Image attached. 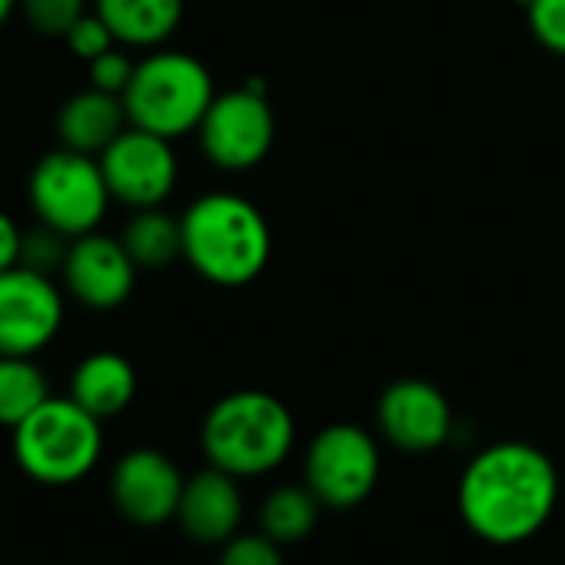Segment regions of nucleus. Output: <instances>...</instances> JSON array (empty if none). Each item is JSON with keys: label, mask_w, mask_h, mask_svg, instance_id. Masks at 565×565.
<instances>
[{"label": "nucleus", "mask_w": 565, "mask_h": 565, "mask_svg": "<svg viewBox=\"0 0 565 565\" xmlns=\"http://www.w3.org/2000/svg\"><path fill=\"white\" fill-rule=\"evenodd\" d=\"M21 4V0H0V28H4L14 14V8Z\"/></svg>", "instance_id": "cd10ccee"}, {"label": "nucleus", "mask_w": 565, "mask_h": 565, "mask_svg": "<svg viewBox=\"0 0 565 565\" xmlns=\"http://www.w3.org/2000/svg\"><path fill=\"white\" fill-rule=\"evenodd\" d=\"M28 193L38 220L71 239L94 233L114 200L100 160L71 147H57L38 160Z\"/></svg>", "instance_id": "423d86ee"}, {"label": "nucleus", "mask_w": 565, "mask_h": 565, "mask_svg": "<svg viewBox=\"0 0 565 565\" xmlns=\"http://www.w3.org/2000/svg\"><path fill=\"white\" fill-rule=\"evenodd\" d=\"M137 396V373L120 353L100 350L77 363L71 376V399H77L97 419L120 416Z\"/></svg>", "instance_id": "dca6fc26"}, {"label": "nucleus", "mask_w": 565, "mask_h": 565, "mask_svg": "<svg viewBox=\"0 0 565 565\" xmlns=\"http://www.w3.org/2000/svg\"><path fill=\"white\" fill-rule=\"evenodd\" d=\"M183 256L216 287H246L256 279L273 253L266 216L243 196L206 193L180 216Z\"/></svg>", "instance_id": "f03ea898"}, {"label": "nucleus", "mask_w": 565, "mask_h": 565, "mask_svg": "<svg viewBox=\"0 0 565 565\" xmlns=\"http://www.w3.org/2000/svg\"><path fill=\"white\" fill-rule=\"evenodd\" d=\"M273 137L276 120L259 87H239L213 97L200 124V147L220 170L256 167L269 153Z\"/></svg>", "instance_id": "6e6552de"}, {"label": "nucleus", "mask_w": 565, "mask_h": 565, "mask_svg": "<svg viewBox=\"0 0 565 565\" xmlns=\"http://www.w3.org/2000/svg\"><path fill=\"white\" fill-rule=\"evenodd\" d=\"M380 482L376 439L350 423L327 426L307 449V486L323 505H360Z\"/></svg>", "instance_id": "0eeeda50"}, {"label": "nucleus", "mask_w": 565, "mask_h": 565, "mask_svg": "<svg viewBox=\"0 0 565 565\" xmlns=\"http://www.w3.org/2000/svg\"><path fill=\"white\" fill-rule=\"evenodd\" d=\"M220 565H282L276 539L263 535H233L220 552Z\"/></svg>", "instance_id": "393cba45"}, {"label": "nucleus", "mask_w": 565, "mask_h": 565, "mask_svg": "<svg viewBox=\"0 0 565 565\" xmlns=\"http://www.w3.org/2000/svg\"><path fill=\"white\" fill-rule=\"evenodd\" d=\"M134 67H137V64H134L124 51L114 47V51H107V54H100L97 61L87 64V71H90V87L124 97V90H127V84H130V77H134Z\"/></svg>", "instance_id": "a878e982"}, {"label": "nucleus", "mask_w": 565, "mask_h": 565, "mask_svg": "<svg viewBox=\"0 0 565 565\" xmlns=\"http://www.w3.org/2000/svg\"><path fill=\"white\" fill-rule=\"evenodd\" d=\"M239 519H243V495H239L236 476L210 466L196 472L193 479H186L177 522L190 539L210 542V545L226 542L236 535Z\"/></svg>", "instance_id": "4468645a"}, {"label": "nucleus", "mask_w": 565, "mask_h": 565, "mask_svg": "<svg viewBox=\"0 0 565 565\" xmlns=\"http://www.w3.org/2000/svg\"><path fill=\"white\" fill-rule=\"evenodd\" d=\"M127 124L130 120H127L124 97L90 87V90L74 94L61 107V114H57V137H61V147L100 157L127 130Z\"/></svg>", "instance_id": "2eb2a0df"}, {"label": "nucleus", "mask_w": 565, "mask_h": 565, "mask_svg": "<svg viewBox=\"0 0 565 565\" xmlns=\"http://www.w3.org/2000/svg\"><path fill=\"white\" fill-rule=\"evenodd\" d=\"M124 246L140 269H160L183 256V226L160 206L137 210L124 226Z\"/></svg>", "instance_id": "a211bd4d"}, {"label": "nucleus", "mask_w": 565, "mask_h": 565, "mask_svg": "<svg viewBox=\"0 0 565 565\" xmlns=\"http://www.w3.org/2000/svg\"><path fill=\"white\" fill-rule=\"evenodd\" d=\"M67 47L81 57V61H97L100 54H107V51H114V44H117V38H114V31L104 24V18L94 11V14H84L71 31H67Z\"/></svg>", "instance_id": "b1692460"}, {"label": "nucleus", "mask_w": 565, "mask_h": 565, "mask_svg": "<svg viewBox=\"0 0 565 565\" xmlns=\"http://www.w3.org/2000/svg\"><path fill=\"white\" fill-rule=\"evenodd\" d=\"M210 71L180 51H157L134 67V77L124 90V107L130 127L177 140L190 130H200L213 104Z\"/></svg>", "instance_id": "39448f33"}, {"label": "nucleus", "mask_w": 565, "mask_h": 565, "mask_svg": "<svg viewBox=\"0 0 565 565\" xmlns=\"http://www.w3.org/2000/svg\"><path fill=\"white\" fill-rule=\"evenodd\" d=\"M67 249H71V236L57 233L54 226L41 223L34 226L31 233H24V243H21V263L18 266H28V269H38V273H57L64 269V259H67Z\"/></svg>", "instance_id": "4be33fe9"}, {"label": "nucleus", "mask_w": 565, "mask_h": 565, "mask_svg": "<svg viewBox=\"0 0 565 565\" xmlns=\"http://www.w3.org/2000/svg\"><path fill=\"white\" fill-rule=\"evenodd\" d=\"M525 14L535 41L545 51L565 57V0H529Z\"/></svg>", "instance_id": "5701e85b"}, {"label": "nucleus", "mask_w": 565, "mask_h": 565, "mask_svg": "<svg viewBox=\"0 0 565 565\" xmlns=\"http://www.w3.org/2000/svg\"><path fill=\"white\" fill-rule=\"evenodd\" d=\"M137 263L127 253L124 239L104 236V233H84L71 239L67 259H64V287L67 294L87 307V310H117L127 303L137 282Z\"/></svg>", "instance_id": "f8f14e48"}, {"label": "nucleus", "mask_w": 565, "mask_h": 565, "mask_svg": "<svg viewBox=\"0 0 565 565\" xmlns=\"http://www.w3.org/2000/svg\"><path fill=\"white\" fill-rule=\"evenodd\" d=\"M383 436L406 452H433L452 433V409L446 396L426 380L393 383L376 406Z\"/></svg>", "instance_id": "ddd939ff"}, {"label": "nucleus", "mask_w": 565, "mask_h": 565, "mask_svg": "<svg viewBox=\"0 0 565 565\" xmlns=\"http://www.w3.org/2000/svg\"><path fill=\"white\" fill-rule=\"evenodd\" d=\"M110 196L130 210L160 206L177 186V153L167 137L127 127L100 157Z\"/></svg>", "instance_id": "9d476101"}, {"label": "nucleus", "mask_w": 565, "mask_h": 565, "mask_svg": "<svg viewBox=\"0 0 565 565\" xmlns=\"http://www.w3.org/2000/svg\"><path fill=\"white\" fill-rule=\"evenodd\" d=\"M317 509L320 499L313 495V489L307 486H279L259 509V522L263 532L276 542H297L303 535H310V529L317 525Z\"/></svg>", "instance_id": "aec40b11"}, {"label": "nucleus", "mask_w": 565, "mask_h": 565, "mask_svg": "<svg viewBox=\"0 0 565 565\" xmlns=\"http://www.w3.org/2000/svg\"><path fill=\"white\" fill-rule=\"evenodd\" d=\"M51 399V383L34 356H0V426H21Z\"/></svg>", "instance_id": "6ab92c4d"}, {"label": "nucleus", "mask_w": 565, "mask_h": 565, "mask_svg": "<svg viewBox=\"0 0 565 565\" xmlns=\"http://www.w3.org/2000/svg\"><path fill=\"white\" fill-rule=\"evenodd\" d=\"M64 323V297L47 273L11 266L0 273V356H38Z\"/></svg>", "instance_id": "1a4fd4ad"}, {"label": "nucleus", "mask_w": 565, "mask_h": 565, "mask_svg": "<svg viewBox=\"0 0 565 565\" xmlns=\"http://www.w3.org/2000/svg\"><path fill=\"white\" fill-rule=\"evenodd\" d=\"M21 243H24L21 226L14 223L11 213L0 210V273L21 263Z\"/></svg>", "instance_id": "bb28decb"}, {"label": "nucleus", "mask_w": 565, "mask_h": 565, "mask_svg": "<svg viewBox=\"0 0 565 565\" xmlns=\"http://www.w3.org/2000/svg\"><path fill=\"white\" fill-rule=\"evenodd\" d=\"M297 426L290 409L276 396L259 390H243L223 396L203 419V452L210 466L249 479L276 469L290 456Z\"/></svg>", "instance_id": "7ed1b4c3"}, {"label": "nucleus", "mask_w": 565, "mask_h": 565, "mask_svg": "<svg viewBox=\"0 0 565 565\" xmlns=\"http://www.w3.org/2000/svg\"><path fill=\"white\" fill-rule=\"evenodd\" d=\"M104 419L71 396H51L21 426H14L18 469L41 486H74L87 479L104 456Z\"/></svg>", "instance_id": "20e7f679"}, {"label": "nucleus", "mask_w": 565, "mask_h": 565, "mask_svg": "<svg viewBox=\"0 0 565 565\" xmlns=\"http://www.w3.org/2000/svg\"><path fill=\"white\" fill-rule=\"evenodd\" d=\"M558 502L552 459L529 443H495L482 449L459 479L462 522L492 545L532 539Z\"/></svg>", "instance_id": "f257e3e1"}, {"label": "nucleus", "mask_w": 565, "mask_h": 565, "mask_svg": "<svg viewBox=\"0 0 565 565\" xmlns=\"http://www.w3.org/2000/svg\"><path fill=\"white\" fill-rule=\"evenodd\" d=\"M186 479L160 449H130L110 472V499L117 512L143 529L177 519Z\"/></svg>", "instance_id": "9b49d317"}, {"label": "nucleus", "mask_w": 565, "mask_h": 565, "mask_svg": "<svg viewBox=\"0 0 565 565\" xmlns=\"http://www.w3.org/2000/svg\"><path fill=\"white\" fill-rule=\"evenodd\" d=\"M28 24L44 38H67V31L87 14V0H21Z\"/></svg>", "instance_id": "412c9836"}, {"label": "nucleus", "mask_w": 565, "mask_h": 565, "mask_svg": "<svg viewBox=\"0 0 565 565\" xmlns=\"http://www.w3.org/2000/svg\"><path fill=\"white\" fill-rule=\"evenodd\" d=\"M97 14L117 44L160 47L183 21V0H97Z\"/></svg>", "instance_id": "f3484780"}]
</instances>
